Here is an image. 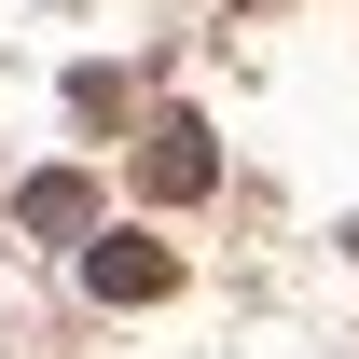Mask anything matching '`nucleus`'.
<instances>
[{
  "label": "nucleus",
  "instance_id": "nucleus-1",
  "mask_svg": "<svg viewBox=\"0 0 359 359\" xmlns=\"http://www.w3.org/2000/svg\"><path fill=\"white\" fill-rule=\"evenodd\" d=\"M83 276H97V290H111V304H166V249H152V235H97V249H83Z\"/></svg>",
  "mask_w": 359,
  "mask_h": 359
},
{
  "label": "nucleus",
  "instance_id": "nucleus-2",
  "mask_svg": "<svg viewBox=\"0 0 359 359\" xmlns=\"http://www.w3.org/2000/svg\"><path fill=\"white\" fill-rule=\"evenodd\" d=\"M208 180H222V152H208V125H152V152H138V194H208Z\"/></svg>",
  "mask_w": 359,
  "mask_h": 359
},
{
  "label": "nucleus",
  "instance_id": "nucleus-3",
  "mask_svg": "<svg viewBox=\"0 0 359 359\" xmlns=\"http://www.w3.org/2000/svg\"><path fill=\"white\" fill-rule=\"evenodd\" d=\"M28 235H83V180H69V166L28 180Z\"/></svg>",
  "mask_w": 359,
  "mask_h": 359
}]
</instances>
